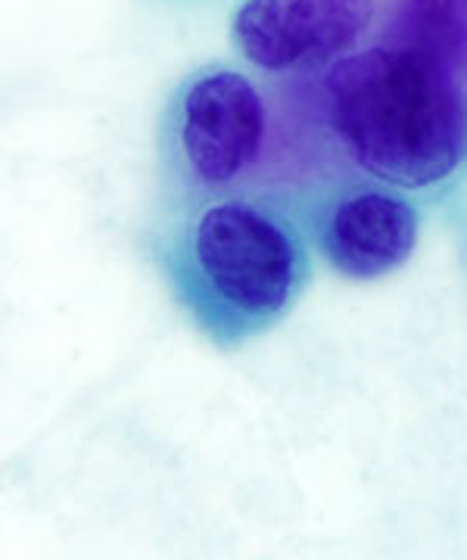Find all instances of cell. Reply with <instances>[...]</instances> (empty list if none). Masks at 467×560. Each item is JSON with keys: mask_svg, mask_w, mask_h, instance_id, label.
<instances>
[{"mask_svg": "<svg viewBox=\"0 0 467 560\" xmlns=\"http://www.w3.org/2000/svg\"><path fill=\"white\" fill-rule=\"evenodd\" d=\"M325 116L346 160L396 190H433L467 160V106L455 69L377 44L327 66Z\"/></svg>", "mask_w": 467, "mask_h": 560, "instance_id": "6da1fadb", "label": "cell"}, {"mask_svg": "<svg viewBox=\"0 0 467 560\" xmlns=\"http://www.w3.org/2000/svg\"><path fill=\"white\" fill-rule=\"evenodd\" d=\"M163 268L187 318L222 349L268 334L312 278L300 224L249 197H212L175 221Z\"/></svg>", "mask_w": 467, "mask_h": 560, "instance_id": "7a4b0ae2", "label": "cell"}, {"mask_svg": "<svg viewBox=\"0 0 467 560\" xmlns=\"http://www.w3.org/2000/svg\"><path fill=\"white\" fill-rule=\"evenodd\" d=\"M268 128L262 94L244 72L209 69L184 84L175 153L197 194L222 197L259 162Z\"/></svg>", "mask_w": 467, "mask_h": 560, "instance_id": "3957f363", "label": "cell"}, {"mask_svg": "<svg viewBox=\"0 0 467 560\" xmlns=\"http://www.w3.org/2000/svg\"><path fill=\"white\" fill-rule=\"evenodd\" d=\"M374 13V0H244L231 35L256 69L293 75L349 57Z\"/></svg>", "mask_w": 467, "mask_h": 560, "instance_id": "277c9868", "label": "cell"}, {"mask_svg": "<svg viewBox=\"0 0 467 560\" xmlns=\"http://www.w3.org/2000/svg\"><path fill=\"white\" fill-rule=\"evenodd\" d=\"M421 241V209L393 187H352L315 215V243L349 280H381L399 271Z\"/></svg>", "mask_w": 467, "mask_h": 560, "instance_id": "5b68a950", "label": "cell"}, {"mask_svg": "<svg viewBox=\"0 0 467 560\" xmlns=\"http://www.w3.org/2000/svg\"><path fill=\"white\" fill-rule=\"evenodd\" d=\"M389 35L386 44L421 50L455 69L467 60V0H396Z\"/></svg>", "mask_w": 467, "mask_h": 560, "instance_id": "8992f818", "label": "cell"}, {"mask_svg": "<svg viewBox=\"0 0 467 560\" xmlns=\"http://www.w3.org/2000/svg\"><path fill=\"white\" fill-rule=\"evenodd\" d=\"M465 91H467V60H465Z\"/></svg>", "mask_w": 467, "mask_h": 560, "instance_id": "52a82bcc", "label": "cell"}]
</instances>
